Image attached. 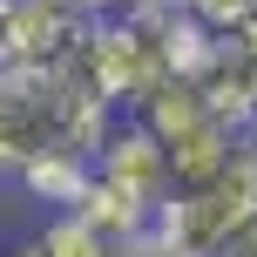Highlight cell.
<instances>
[{"label":"cell","mask_w":257,"mask_h":257,"mask_svg":"<svg viewBox=\"0 0 257 257\" xmlns=\"http://www.w3.org/2000/svg\"><path fill=\"white\" fill-rule=\"evenodd\" d=\"M108 128V108L81 81V68H7L0 75V176L34 163H88Z\"/></svg>","instance_id":"obj_1"},{"label":"cell","mask_w":257,"mask_h":257,"mask_svg":"<svg viewBox=\"0 0 257 257\" xmlns=\"http://www.w3.org/2000/svg\"><path fill=\"white\" fill-rule=\"evenodd\" d=\"M88 41L68 0H0V75L7 68H68Z\"/></svg>","instance_id":"obj_2"},{"label":"cell","mask_w":257,"mask_h":257,"mask_svg":"<svg viewBox=\"0 0 257 257\" xmlns=\"http://www.w3.org/2000/svg\"><path fill=\"white\" fill-rule=\"evenodd\" d=\"M14 257H122V250L108 244V237H95L81 217H48Z\"/></svg>","instance_id":"obj_3"},{"label":"cell","mask_w":257,"mask_h":257,"mask_svg":"<svg viewBox=\"0 0 257 257\" xmlns=\"http://www.w3.org/2000/svg\"><path fill=\"white\" fill-rule=\"evenodd\" d=\"M14 190L41 196V203H54V217H68V210L81 203V190H88V163H75V156H61V163H34L14 176Z\"/></svg>","instance_id":"obj_4"},{"label":"cell","mask_w":257,"mask_h":257,"mask_svg":"<svg viewBox=\"0 0 257 257\" xmlns=\"http://www.w3.org/2000/svg\"><path fill=\"white\" fill-rule=\"evenodd\" d=\"M196 257H257V203H250V210H237V217L223 223V230L210 237Z\"/></svg>","instance_id":"obj_5"},{"label":"cell","mask_w":257,"mask_h":257,"mask_svg":"<svg viewBox=\"0 0 257 257\" xmlns=\"http://www.w3.org/2000/svg\"><path fill=\"white\" fill-rule=\"evenodd\" d=\"M68 7H75L81 21H108V14H128V7H142V0H68Z\"/></svg>","instance_id":"obj_6"}]
</instances>
